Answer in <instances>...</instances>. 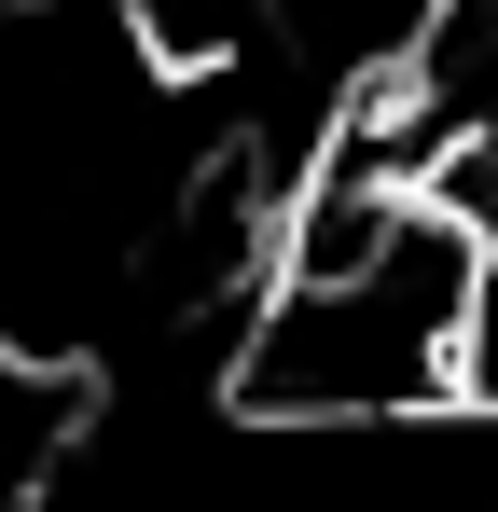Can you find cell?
I'll return each instance as SVG.
<instances>
[{
  "instance_id": "6da1fadb",
  "label": "cell",
  "mask_w": 498,
  "mask_h": 512,
  "mask_svg": "<svg viewBox=\"0 0 498 512\" xmlns=\"http://www.w3.org/2000/svg\"><path fill=\"white\" fill-rule=\"evenodd\" d=\"M485 305H498V236L457 222L443 194H415L402 236L346 277H277L249 305L222 402L236 429H291V443H360V429H443L485 416Z\"/></svg>"
},
{
  "instance_id": "7a4b0ae2",
  "label": "cell",
  "mask_w": 498,
  "mask_h": 512,
  "mask_svg": "<svg viewBox=\"0 0 498 512\" xmlns=\"http://www.w3.org/2000/svg\"><path fill=\"white\" fill-rule=\"evenodd\" d=\"M70 443H83V388L42 374V360H0V512H42V499H56Z\"/></svg>"
}]
</instances>
